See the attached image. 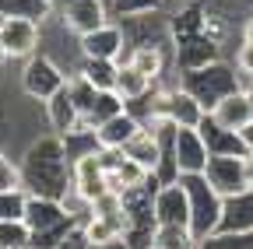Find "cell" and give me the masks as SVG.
Returning <instances> with one entry per match:
<instances>
[{"label":"cell","instance_id":"1","mask_svg":"<svg viewBox=\"0 0 253 249\" xmlns=\"http://www.w3.org/2000/svg\"><path fill=\"white\" fill-rule=\"evenodd\" d=\"M21 176H25V190L28 193H42V197H63L71 190V172L74 158L67 151V141L60 134L46 130L39 137H32L21 151Z\"/></svg>","mask_w":253,"mask_h":249},{"label":"cell","instance_id":"2","mask_svg":"<svg viewBox=\"0 0 253 249\" xmlns=\"http://www.w3.org/2000/svg\"><path fill=\"white\" fill-rule=\"evenodd\" d=\"M176 77H179V84L186 91H194V95L204 102V109H211L218 99H225L229 91H236V88L246 84V77L236 71V64L225 60V56L211 60V64H201V67H190V71H176Z\"/></svg>","mask_w":253,"mask_h":249},{"label":"cell","instance_id":"3","mask_svg":"<svg viewBox=\"0 0 253 249\" xmlns=\"http://www.w3.org/2000/svg\"><path fill=\"white\" fill-rule=\"evenodd\" d=\"M25 221L32 228V249H49V246H60L63 232H67L74 221L67 207H63L60 197H42V193H28V204H25Z\"/></svg>","mask_w":253,"mask_h":249},{"label":"cell","instance_id":"4","mask_svg":"<svg viewBox=\"0 0 253 249\" xmlns=\"http://www.w3.org/2000/svg\"><path fill=\"white\" fill-rule=\"evenodd\" d=\"M183 186H186V197H190V228H194L197 235V249L201 242L218 228L221 221V204H225V197H221L214 186L208 182L204 172H194V176H179Z\"/></svg>","mask_w":253,"mask_h":249},{"label":"cell","instance_id":"5","mask_svg":"<svg viewBox=\"0 0 253 249\" xmlns=\"http://www.w3.org/2000/svg\"><path fill=\"white\" fill-rule=\"evenodd\" d=\"M71 81V74L63 71L53 56H46L42 49L32 53L28 60H21V71H18V91L28 102H46L53 99L56 91Z\"/></svg>","mask_w":253,"mask_h":249},{"label":"cell","instance_id":"6","mask_svg":"<svg viewBox=\"0 0 253 249\" xmlns=\"http://www.w3.org/2000/svg\"><path fill=\"white\" fill-rule=\"evenodd\" d=\"M0 42L7 49V60H28L32 53L42 49V21L21 18V14H4L0 18Z\"/></svg>","mask_w":253,"mask_h":249},{"label":"cell","instance_id":"7","mask_svg":"<svg viewBox=\"0 0 253 249\" xmlns=\"http://www.w3.org/2000/svg\"><path fill=\"white\" fill-rule=\"evenodd\" d=\"M102 162H106V186L113 193H130L137 186H148L155 172H148L137 158H130L126 151H106L102 147Z\"/></svg>","mask_w":253,"mask_h":249},{"label":"cell","instance_id":"8","mask_svg":"<svg viewBox=\"0 0 253 249\" xmlns=\"http://www.w3.org/2000/svg\"><path fill=\"white\" fill-rule=\"evenodd\" d=\"M81 56L91 60H123L126 56V32L116 18H109L106 25L91 28L81 36Z\"/></svg>","mask_w":253,"mask_h":249},{"label":"cell","instance_id":"9","mask_svg":"<svg viewBox=\"0 0 253 249\" xmlns=\"http://www.w3.org/2000/svg\"><path fill=\"white\" fill-rule=\"evenodd\" d=\"M71 190H78L84 200L102 197L106 186V162H102V147H91L74 158V172H71Z\"/></svg>","mask_w":253,"mask_h":249},{"label":"cell","instance_id":"10","mask_svg":"<svg viewBox=\"0 0 253 249\" xmlns=\"http://www.w3.org/2000/svg\"><path fill=\"white\" fill-rule=\"evenodd\" d=\"M172 158H176L179 176L204 172L208 169V158H211V147H208L204 134L197 127H179L176 130V141H172Z\"/></svg>","mask_w":253,"mask_h":249},{"label":"cell","instance_id":"11","mask_svg":"<svg viewBox=\"0 0 253 249\" xmlns=\"http://www.w3.org/2000/svg\"><path fill=\"white\" fill-rule=\"evenodd\" d=\"M155 225H190V197L183 179H169L155 190Z\"/></svg>","mask_w":253,"mask_h":249},{"label":"cell","instance_id":"12","mask_svg":"<svg viewBox=\"0 0 253 249\" xmlns=\"http://www.w3.org/2000/svg\"><path fill=\"white\" fill-rule=\"evenodd\" d=\"M53 14L67 25L74 36H84V32H91V28H99V25H106L113 18L106 0H71V4L56 7Z\"/></svg>","mask_w":253,"mask_h":249},{"label":"cell","instance_id":"13","mask_svg":"<svg viewBox=\"0 0 253 249\" xmlns=\"http://www.w3.org/2000/svg\"><path fill=\"white\" fill-rule=\"evenodd\" d=\"M123 60H126V64H134L141 74H148L158 84V81H166V74L176 67V46H158V42L130 46Z\"/></svg>","mask_w":253,"mask_h":249},{"label":"cell","instance_id":"14","mask_svg":"<svg viewBox=\"0 0 253 249\" xmlns=\"http://www.w3.org/2000/svg\"><path fill=\"white\" fill-rule=\"evenodd\" d=\"M141 130H144L141 116L130 112V109H120V112H113L106 123L95 127V141H99V147H106V151H123Z\"/></svg>","mask_w":253,"mask_h":249},{"label":"cell","instance_id":"15","mask_svg":"<svg viewBox=\"0 0 253 249\" xmlns=\"http://www.w3.org/2000/svg\"><path fill=\"white\" fill-rule=\"evenodd\" d=\"M42 109H46V127H49L53 134H60V137H67V134H74L78 127H84L81 106H78V99L71 95V88H67V84H63L53 99H46Z\"/></svg>","mask_w":253,"mask_h":249},{"label":"cell","instance_id":"16","mask_svg":"<svg viewBox=\"0 0 253 249\" xmlns=\"http://www.w3.org/2000/svg\"><path fill=\"white\" fill-rule=\"evenodd\" d=\"M246 154V151H243ZM243 154H211L208 158V182L214 186V190L221 197H232L239 190H246V176H243Z\"/></svg>","mask_w":253,"mask_h":249},{"label":"cell","instance_id":"17","mask_svg":"<svg viewBox=\"0 0 253 249\" xmlns=\"http://www.w3.org/2000/svg\"><path fill=\"white\" fill-rule=\"evenodd\" d=\"M208 116H211L214 123H221L225 130L243 134L250 123H253V106H250V95H246V84L236 88V91H229L225 99H218V102L208 109Z\"/></svg>","mask_w":253,"mask_h":249},{"label":"cell","instance_id":"18","mask_svg":"<svg viewBox=\"0 0 253 249\" xmlns=\"http://www.w3.org/2000/svg\"><path fill=\"white\" fill-rule=\"evenodd\" d=\"M172 46H176V71H190V67L211 64V60L221 56V42H214L208 32L183 36V39H176Z\"/></svg>","mask_w":253,"mask_h":249},{"label":"cell","instance_id":"19","mask_svg":"<svg viewBox=\"0 0 253 249\" xmlns=\"http://www.w3.org/2000/svg\"><path fill=\"white\" fill-rule=\"evenodd\" d=\"M214 232H253V190H246L225 197L221 204V221Z\"/></svg>","mask_w":253,"mask_h":249},{"label":"cell","instance_id":"20","mask_svg":"<svg viewBox=\"0 0 253 249\" xmlns=\"http://www.w3.org/2000/svg\"><path fill=\"white\" fill-rule=\"evenodd\" d=\"M113 91H116V95H120L126 106H134V102L148 99L151 91H155V81H151L148 74H141L134 64L120 60V74H116V84H113Z\"/></svg>","mask_w":253,"mask_h":249},{"label":"cell","instance_id":"21","mask_svg":"<svg viewBox=\"0 0 253 249\" xmlns=\"http://www.w3.org/2000/svg\"><path fill=\"white\" fill-rule=\"evenodd\" d=\"M197 130L204 134V141H208L211 154H243V151H246V141H243V134H236V130H225V127H221V123H214L208 112H204V119L197 123Z\"/></svg>","mask_w":253,"mask_h":249},{"label":"cell","instance_id":"22","mask_svg":"<svg viewBox=\"0 0 253 249\" xmlns=\"http://www.w3.org/2000/svg\"><path fill=\"white\" fill-rule=\"evenodd\" d=\"M126 154H130V158H137L148 172H158V169H162V158H166V147H162V141H158L151 130H141L130 144H126L123 147Z\"/></svg>","mask_w":253,"mask_h":249},{"label":"cell","instance_id":"23","mask_svg":"<svg viewBox=\"0 0 253 249\" xmlns=\"http://www.w3.org/2000/svg\"><path fill=\"white\" fill-rule=\"evenodd\" d=\"M74 74L88 77L99 91H113L116 74H120V60H91V56H84L81 64H78V71H74Z\"/></svg>","mask_w":253,"mask_h":249},{"label":"cell","instance_id":"24","mask_svg":"<svg viewBox=\"0 0 253 249\" xmlns=\"http://www.w3.org/2000/svg\"><path fill=\"white\" fill-rule=\"evenodd\" d=\"M151 249H197V235L190 225H155Z\"/></svg>","mask_w":253,"mask_h":249},{"label":"cell","instance_id":"25","mask_svg":"<svg viewBox=\"0 0 253 249\" xmlns=\"http://www.w3.org/2000/svg\"><path fill=\"white\" fill-rule=\"evenodd\" d=\"M120 109H126V102L116 95V91H99V95L91 99V106L84 109V127L88 130H95L99 123H106L113 112H120Z\"/></svg>","mask_w":253,"mask_h":249},{"label":"cell","instance_id":"26","mask_svg":"<svg viewBox=\"0 0 253 249\" xmlns=\"http://www.w3.org/2000/svg\"><path fill=\"white\" fill-rule=\"evenodd\" d=\"M0 249H32V228L25 217H0Z\"/></svg>","mask_w":253,"mask_h":249},{"label":"cell","instance_id":"27","mask_svg":"<svg viewBox=\"0 0 253 249\" xmlns=\"http://www.w3.org/2000/svg\"><path fill=\"white\" fill-rule=\"evenodd\" d=\"M53 0H0V14H21V18H36L46 21L53 18Z\"/></svg>","mask_w":253,"mask_h":249},{"label":"cell","instance_id":"28","mask_svg":"<svg viewBox=\"0 0 253 249\" xmlns=\"http://www.w3.org/2000/svg\"><path fill=\"white\" fill-rule=\"evenodd\" d=\"M155 11H166V0H109V14H113L116 21L141 18V14H155Z\"/></svg>","mask_w":253,"mask_h":249},{"label":"cell","instance_id":"29","mask_svg":"<svg viewBox=\"0 0 253 249\" xmlns=\"http://www.w3.org/2000/svg\"><path fill=\"white\" fill-rule=\"evenodd\" d=\"M0 190H25L21 158L7 147H0Z\"/></svg>","mask_w":253,"mask_h":249},{"label":"cell","instance_id":"30","mask_svg":"<svg viewBox=\"0 0 253 249\" xmlns=\"http://www.w3.org/2000/svg\"><path fill=\"white\" fill-rule=\"evenodd\" d=\"M201 249H253V232H211Z\"/></svg>","mask_w":253,"mask_h":249},{"label":"cell","instance_id":"31","mask_svg":"<svg viewBox=\"0 0 253 249\" xmlns=\"http://www.w3.org/2000/svg\"><path fill=\"white\" fill-rule=\"evenodd\" d=\"M28 190H0V217H25Z\"/></svg>","mask_w":253,"mask_h":249},{"label":"cell","instance_id":"32","mask_svg":"<svg viewBox=\"0 0 253 249\" xmlns=\"http://www.w3.org/2000/svg\"><path fill=\"white\" fill-rule=\"evenodd\" d=\"M232 64H236V71H239L246 81H253V42H250V39H239Z\"/></svg>","mask_w":253,"mask_h":249},{"label":"cell","instance_id":"33","mask_svg":"<svg viewBox=\"0 0 253 249\" xmlns=\"http://www.w3.org/2000/svg\"><path fill=\"white\" fill-rule=\"evenodd\" d=\"M243 176H246V186L253 190V151L243 154Z\"/></svg>","mask_w":253,"mask_h":249},{"label":"cell","instance_id":"34","mask_svg":"<svg viewBox=\"0 0 253 249\" xmlns=\"http://www.w3.org/2000/svg\"><path fill=\"white\" fill-rule=\"evenodd\" d=\"M239 39H250L253 42V11L243 18V25H239Z\"/></svg>","mask_w":253,"mask_h":249},{"label":"cell","instance_id":"35","mask_svg":"<svg viewBox=\"0 0 253 249\" xmlns=\"http://www.w3.org/2000/svg\"><path fill=\"white\" fill-rule=\"evenodd\" d=\"M243 141H246V151H253V123L243 130Z\"/></svg>","mask_w":253,"mask_h":249},{"label":"cell","instance_id":"36","mask_svg":"<svg viewBox=\"0 0 253 249\" xmlns=\"http://www.w3.org/2000/svg\"><path fill=\"white\" fill-rule=\"evenodd\" d=\"M4 64H11V60H7V49H4V42H0V67H4Z\"/></svg>","mask_w":253,"mask_h":249},{"label":"cell","instance_id":"37","mask_svg":"<svg viewBox=\"0 0 253 249\" xmlns=\"http://www.w3.org/2000/svg\"><path fill=\"white\" fill-rule=\"evenodd\" d=\"M246 95H250V106H253V81H246Z\"/></svg>","mask_w":253,"mask_h":249},{"label":"cell","instance_id":"38","mask_svg":"<svg viewBox=\"0 0 253 249\" xmlns=\"http://www.w3.org/2000/svg\"><path fill=\"white\" fill-rule=\"evenodd\" d=\"M63 4H71V0H53V7H63Z\"/></svg>","mask_w":253,"mask_h":249},{"label":"cell","instance_id":"39","mask_svg":"<svg viewBox=\"0 0 253 249\" xmlns=\"http://www.w3.org/2000/svg\"><path fill=\"white\" fill-rule=\"evenodd\" d=\"M0 18H4V14H0Z\"/></svg>","mask_w":253,"mask_h":249},{"label":"cell","instance_id":"40","mask_svg":"<svg viewBox=\"0 0 253 249\" xmlns=\"http://www.w3.org/2000/svg\"><path fill=\"white\" fill-rule=\"evenodd\" d=\"M106 4H109V0H106Z\"/></svg>","mask_w":253,"mask_h":249}]
</instances>
